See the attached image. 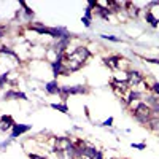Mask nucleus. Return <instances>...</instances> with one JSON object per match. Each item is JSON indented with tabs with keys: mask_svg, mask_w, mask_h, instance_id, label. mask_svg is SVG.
Masks as SVG:
<instances>
[{
	"mask_svg": "<svg viewBox=\"0 0 159 159\" xmlns=\"http://www.w3.org/2000/svg\"><path fill=\"white\" fill-rule=\"evenodd\" d=\"M130 147L134 148V150L143 151V150H147V143H145V142H140V143H135V142H132V143H130Z\"/></svg>",
	"mask_w": 159,
	"mask_h": 159,
	"instance_id": "4be33fe9",
	"label": "nucleus"
},
{
	"mask_svg": "<svg viewBox=\"0 0 159 159\" xmlns=\"http://www.w3.org/2000/svg\"><path fill=\"white\" fill-rule=\"evenodd\" d=\"M151 92H153L154 96H157V97H159V81H156V80L151 83Z\"/></svg>",
	"mask_w": 159,
	"mask_h": 159,
	"instance_id": "b1692460",
	"label": "nucleus"
},
{
	"mask_svg": "<svg viewBox=\"0 0 159 159\" xmlns=\"http://www.w3.org/2000/svg\"><path fill=\"white\" fill-rule=\"evenodd\" d=\"M49 107L52 108V110H57V111H61V113H64V115H69V105H67V102H57V103H49Z\"/></svg>",
	"mask_w": 159,
	"mask_h": 159,
	"instance_id": "6ab92c4d",
	"label": "nucleus"
},
{
	"mask_svg": "<svg viewBox=\"0 0 159 159\" xmlns=\"http://www.w3.org/2000/svg\"><path fill=\"white\" fill-rule=\"evenodd\" d=\"M143 102L151 108L153 116H157V118H159V97L154 96L153 92H147V94H145V97H143Z\"/></svg>",
	"mask_w": 159,
	"mask_h": 159,
	"instance_id": "9d476101",
	"label": "nucleus"
},
{
	"mask_svg": "<svg viewBox=\"0 0 159 159\" xmlns=\"http://www.w3.org/2000/svg\"><path fill=\"white\" fill-rule=\"evenodd\" d=\"M157 7H159V5H157Z\"/></svg>",
	"mask_w": 159,
	"mask_h": 159,
	"instance_id": "7c9ffc66",
	"label": "nucleus"
},
{
	"mask_svg": "<svg viewBox=\"0 0 159 159\" xmlns=\"http://www.w3.org/2000/svg\"><path fill=\"white\" fill-rule=\"evenodd\" d=\"M29 130H32V124H19V123H16L15 126H13V129H11V139L15 140V139H18V137H21V135H24V134H27Z\"/></svg>",
	"mask_w": 159,
	"mask_h": 159,
	"instance_id": "ddd939ff",
	"label": "nucleus"
},
{
	"mask_svg": "<svg viewBox=\"0 0 159 159\" xmlns=\"http://www.w3.org/2000/svg\"><path fill=\"white\" fill-rule=\"evenodd\" d=\"M113 121H115V119H113V116H110L108 119H105V121H103L100 126H102V127H111V126H113Z\"/></svg>",
	"mask_w": 159,
	"mask_h": 159,
	"instance_id": "bb28decb",
	"label": "nucleus"
},
{
	"mask_svg": "<svg viewBox=\"0 0 159 159\" xmlns=\"http://www.w3.org/2000/svg\"><path fill=\"white\" fill-rule=\"evenodd\" d=\"M126 76H127V83H129L130 89H139L140 84L147 80V76H145L139 69H132V67H129L126 70Z\"/></svg>",
	"mask_w": 159,
	"mask_h": 159,
	"instance_id": "423d86ee",
	"label": "nucleus"
},
{
	"mask_svg": "<svg viewBox=\"0 0 159 159\" xmlns=\"http://www.w3.org/2000/svg\"><path fill=\"white\" fill-rule=\"evenodd\" d=\"M100 150H97L94 145H86V150H84V156L88 157V159H94L96 156H97V153H99Z\"/></svg>",
	"mask_w": 159,
	"mask_h": 159,
	"instance_id": "aec40b11",
	"label": "nucleus"
},
{
	"mask_svg": "<svg viewBox=\"0 0 159 159\" xmlns=\"http://www.w3.org/2000/svg\"><path fill=\"white\" fill-rule=\"evenodd\" d=\"M61 84L57 80H51V81H48L45 84V91H46V94L49 96H61Z\"/></svg>",
	"mask_w": 159,
	"mask_h": 159,
	"instance_id": "dca6fc26",
	"label": "nucleus"
},
{
	"mask_svg": "<svg viewBox=\"0 0 159 159\" xmlns=\"http://www.w3.org/2000/svg\"><path fill=\"white\" fill-rule=\"evenodd\" d=\"M16 124L15 118H13L11 115H2L0 116V132H3V134H7V132H11L13 126Z\"/></svg>",
	"mask_w": 159,
	"mask_h": 159,
	"instance_id": "f8f14e48",
	"label": "nucleus"
},
{
	"mask_svg": "<svg viewBox=\"0 0 159 159\" xmlns=\"http://www.w3.org/2000/svg\"><path fill=\"white\" fill-rule=\"evenodd\" d=\"M81 22H83V25L86 29H91V25H92V21H89V19H86L84 16H81Z\"/></svg>",
	"mask_w": 159,
	"mask_h": 159,
	"instance_id": "c85d7f7f",
	"label": "nucleus"
},
{
	"mask_svg": "<svg viewBox=\"0 0 159 159\" xmlns=\"http://www.w3.org/2000/svg\"><path fill=\"white\" fill-rule=\"evenodd\" d=\"M19 7L24 10L22 13H24V16H25V19H27V24L29 22H34V18H35V13H34V10L25 3V2H19Z\"/></svg>",
	"mask_w": 159,
	"mask_h": 159,
	"instance_id": "f3484780",
	"label": "nucleus"
},
{
	"mask_svg": "<svg viewBox=\"0 0 159 159\" xmlns=\"http://www.w3.org/2000/svg\"><path fill=\"white\" fill-rule=\"evenodd\" d=\"M91 57H92V52L86 45L76 46L75 49L67 51L64 54V69H65L64 76H69L78 70H81Z\"/></svg>",
	"mask_w": 159,
	"mask_h": 159,
	"instance_id": "f257e3e1",
	"label": "nucleus"
},
{
	"mask_svg": "<svg viewBox=\"0 0 159 159\" xmlns=\"http://www.w3.org/2000/svg\"><path fill=\"white\" fill-rule=\"evenodd\" d=\"M145 127H148V130H150V132H153V134L159 135V118H157V116H153Z\"/></svg>",
	"mask_w": 159,
	"mask_h": 159,
	"instance_id": "a211bd4d",
	"label": "nucleus"
},
{
	"mask_svg": "<svg viewBox=\"0 0 159 159\" xmlns=\"http://www.w3.org/2000/svg\"><path fill=\"white\" fill-rule=\"evenodd\" d=\"M73 145L70 137H52V154H56L59 159H67V150Z\"/></svg>",
	"mask_w": 159,
	"mask_h": 159,
	"instance_id": "20e7f679",
	"label": "nucleus"
},
{
	"mask_svg": "<svg viewBox=\"0 0 159 159\" xmlns=\"http://www.w3.org/2000/svg\"><path fill=\"white\" fill-rule=\"evenodd\" d=\"M94 159H105V157H103V153H102V151H99V153H97V156H96Z\"/></svg>",
	"mask_w": 159,
	"mask_h": 159,
	"instance_id": "c756f323",
	"label": "nucleus"
},
{
	"mask_svg": "<svg viewBox=\"0 0 159 159\" xmlns=\"http://www.w3.org/2000/svg\"><path fill=\"white\" fill-rule=\"evenodd\" d=\"M110 88L119 99H123L130 89V86H129V83L126 81V80H119V78H115V76L110 80Z\"/></svg>",
	"mask_w": 159,
	"mask_h": 159,
	"instance_id": "6e6552de",
	"label": "nucleus"
},
{
	"mask_svg": "<svg viewBox=\"0 0 159 159\" xmlns=\"http://www.w3.org/2000/svg\"><path fill=\"white\" fill-rule=\"evenodd\" d=\"M7 32H8V27H7V25H3V24H0V40L5 37Z\"/></svg>",
	"mask_w": 159,
	"mask_h": 159,
	"instance_id": "cd10ccee",
	"label": "nucleus"
},
{
	"mask_svg": "<svg viewBox=\"0 0 159 159\" xmlns=\"http://www.w3.org/2000/svg\"><path fill=\"white\" fill-rule=\"evenodd\" d=\"M100 38H102V40H107V42H113V43H121V42H124L123 38L115 37V35H108V34H102Z\"/></svg>",
	"mask_w": 159,
	"mask_h": 159,
	"instance_id": "412c9836",
	"label": "nucleus"
},
{
	"mask_svg": "<svg viewBox=\"0 0 159 159\" xmlns=\"http://www.w3.org/2000/svg\"><path fill=\"white\" fill-rule=\"evenodd\" d=\"M2 99L5 100V102H10V100H29V97L24 94L22 91H19V89H16V88H10V89H7L5 92H3V96H2Z\"/></svg>",
	"mask_w": 159,
	"mask_h": 159,
	"instance_id": "1a4fd4ad",
	"label": "nucleus"
},
{
	"mask_svg": "<svg viewBox=\"0 0 159 159\" xmlns=\"http://www.w3.org/2000/svg\"><path fill=\"white\" fill-rule=\"evenodd\" d=\"M127 110H129L130 116L134 118L139 124H142V126H147L148 121L153 118V111H151V108H150L143 100L134 103V105H132V107H129Z\"/></svg>",
	"mask_w": 159,
	"mask_h": 159,
	"instance_id": "7ed1b4c3",
	"label": "nucleus"
},
{
	"mask_svg": "<svg viewBox=\"0 0 159 159\" xmlns=\"http://www.w3.org/2000/svg\"><path fill=\"white\" fill-rule=\"evenodd\" d=\"M143 19L147 21V24H150V27H153V29H157L159 27V18L154 16V13L150 8H145L143 10Z\"/></svg>",
	"mask_w": 159,
	"mask_h": 159,
	"instance_id": "2eb2a0df",
	"label": "nucleus"
},
{
	"mask_svg": "<svg viewBox=\"0 0 159 159\" xmlns=\"http://www.w3.org/2000/svg\"><path fill=\"white\" fill-rule=\"evenodd\" d=\"M0 54L2 56H8V57H11L13 61H15L18 65L22 62V59H21V56L18 54V52L13 49L11 46H7V45H0Z\"/></svg>",
	"mask_w": 159,
	"mask_h": 159,
	"instance_id": "4468645a",
	"label": "nucleus"
},
{
	"mask_svg": "<svg viewBox=\"0 0 159 159\" xmlns=\"http://www.w3.org/2000/svg\"><path fill=\"white\" fill-rule=\"evenodd\" d=\"M86 19H89V21H92L94 19V13H92V10L89 8V7H86V10H84V15H83Z\"/></svg>",
	"mask_w": 159,
	"mask_h": 159,
	"instance_id": "393cba45",
	"label": "nucleus"
},
{
	"mask_svg": "<svg viewBox=\"0 0 159 159\" xmlns=\"http://www.w3.org/2000/svg\"><path fill=\"white\" fill-rule=\"evenodd\" d=\"M11 142H13V139L10 137L8 140H3V142H0V151H5L10 145H11Z\"/></svg>",
	"mask_w": 159,
	"mask_h": 159,
	"instance_id": "5701e85b",
	"label": "nucleus"
},
{
	"mask_svg": "<svg viewBox=\"0 0 159 159\" xmlns=\"http://www.w3.org/2000/svg\"><path fill=\"white\" fill-rule=\"evenodd\" d=\"M91 92L88 84H73V86H62L61 88V102H67L70 96H86Z\"/></svg>",
	"mask_w": 159,
	"mask_h": 159,
	"instance_id": "39448f33",
	"label": "nucleus"
},
{
	"mask_svg": "<svg viewBox=\"0 0 159 159\" xmlns=\"http://www.w3.org/2000/svg\"><path fill=\"white\" fill-rule=\"evenodd\" d=\"M92 13H94V16H97V18H100L103 21H110V18L113 15L107 7H102L99 3V0H94V8H92Z\"/></svg>",
	"mask_w": 159,
	"mask_h": 159,
	"instance_id": "9b49d317",
	"label": "nucleus"
},
{
	"mask_svg": "<svg viewBox=\"0 0 159 159\" xmlns=\"http://www.w3.org/2000/svg\"><path fill=\"white\" fill-rule=\"evenodd\" d=\"M27 30L30 32H35L38 35H48L51 38H54L56 42L57 40H62V38H67V37H72V34L65 29V27H61V25H56V27H49V25H45L42 22H29L24 25Z\"/></svg>",
	"mask_w": 159,
	"mask_h": 159,
	"instance_id": "f03ea898",
	"label": "nucleus"
},
{
	"mask_svg": "<svg viewBox=\"0 0 159 159\" xmlns=\"http://www.w3.org/2000/svg\"><path fill=\"white\" fill-rule=\"evenodd\" d=\"M27 157H29V159H48L46 156L38 154V153H27Z\"/></svg>",
	"mask_w": 159,
	"mask_h": 159,
	"instance_id": "a878e982",
	"label": "nucleus"
},
{
	"mask_svg": "<svg viewBox=\"0 0 159 159\" xmlns=\"http://www.w3.org/2000/svg\"><path fill=\"white\" fill-rule=\"evenodd\" d=\"M102 62L107 69H110L113 72H118V70L123 69V62H127V61L121 54H108V56H105L102 59Z\"/></svg>",
	"mask_w": 159,
	"mask_h": 159,
	"instance_id": "0eeeda50",
	"label": "nucleus"
}]
</instances>
